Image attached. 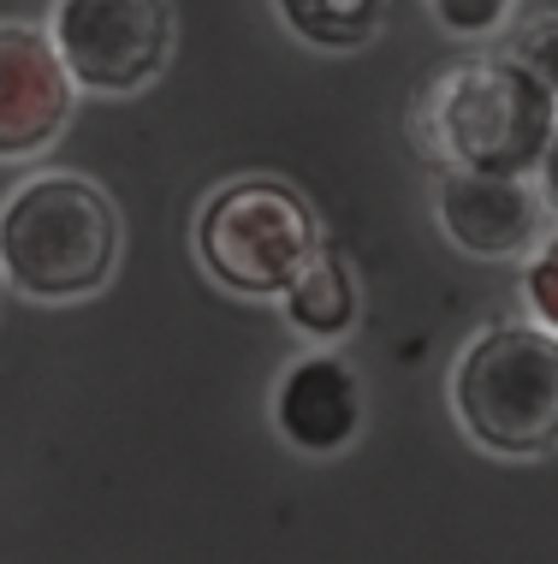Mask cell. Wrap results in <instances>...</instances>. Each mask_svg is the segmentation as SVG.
Returning <instances> with one entry per match:
<instances>
[{"label":"cell","instance_id":"obj_1","mask_svg":"<svg viewBox=\"0 0 558 564\" xmlns=\"http://www.w3.org/2000/svg\"><path fill=\"white\" fill-rule=\"evenodd\" d=\"M113 196L84 173H36L0 203V280L36 303L96 297L119 268Z\"/></svg>","mask_w":558,"mask_h":564},{"label":"cell","instance_id":"obj_2","mask_svg":"<svg viewBox=\"0 0 558 564\" xmlns=\"http://www.w3.org/2000/svg\"><path fill=\"white\" fill-rule=\"evenodd\" d=\"M558 101L523 59H463L422 96V143L446 173L529 178L552 143Z\"/></svg>","mask_w":558,"mask_h":564},{"label":"cell","instance_id":"obj_3","mask_svg":"<svg viewBox=\"0 0 558 564\" xmlns=\"http://www.w3.org/2000/svg\"><path fill=\"white\" fill-rule=\"evenodd\" d=\"M451 416L488 457L558 452V339L523 322L481 327L451 362Z\"/></svg>","mask_w":558,"mask_h":564},{"label":"cell","instance_id":"obj_4","mask_svg":"<svg viewBox=\"0 0 558 564\" xmlns=\"http://www.w3.org/2000/svg\"><path fill=\"white\" fill-rule=\"evenodd\" d=\"M321 256V215L267 173L226 178L196 208V262L238 297H285Z\"/></svg>","mask_w":558,"mask_h":564},{"label":"cell","instance_id":"obj_5","mask_svg":"<svg viewBox=\"0 0 558 564\" xmlns=\"http://www.w3.org/2000/svg\"><path fill=\"white\" fill-rule=\"evenodd\" d=\"M48 36L78 89L131 96L167 72L173 7L167 0H54Z\"/></svg>","mask_w":558,"mask_h":564},{"label":"cell","instance_id":"obj_6","mask_svg":"<svg viewBox=\"0 0 558 564\" xmlns=\"http://www.w3.org/2000/svg\"><path fill=\"white\" fill-rule=\"evenodd\" d=\"M78 108V84L66 78L54 36L42 24L0 19V161H30L59 143Z\"/></svg>","mask_w":558,"mask_h":564},{"label":"cell","instance_id":"obj_7","mask_svg":"<svg viewBox=\"0 0 558 564\" xmlns=\"http://www.w3.org/2000/svg\"><path fill=\"white\" fill-rule=\"evenodd\" d=\"M440 232L481 262L535 256L547 243V203L529 178H488V173H440L434 191Z\"/></svg>","mask_w":558,"mask_h":564},{"label":"cell","instance_id":"obj_8","mask_svg":"<svg viewBox=\"0 0 558 564\" xmlns=\"http://www.w3.org/2000/svg\"><path fill=\"white\" fill-rule=\"evenodd\" d=\"M274 429L292 452L333 457L363 434V387L357 369L333 350H309L274 387Z\"/></svg>","mask_w":558,"mask_h":564},{"label":"cell","instance_id":"obj_9","mask_svg":"<svg viewBox=\"0 0 558 564\" xmlns=\"http://www.w3.org/2000/svg\"><path fill=\"white\" fill-rule=\"evenodd\" d=\"M280 310H285V322H292L297 333L333 345V339H344V333L357 327V315H363V292H357V273L344 268V256L321 250V256H315V268L280 297Z\"/></svg>","mask_w":558,"mask_h":564},{"label":"cell","instance_id":"obj_10","mask_svg":"<svg viewBox=\"0 0 558 564\" xmlns=\"http://www.w3.org/2000/svg\"><path fill=\"white\" fill-rule=\"evenodd\" d=\"M309 48H363L386 24V0H274Z\"/></svg>","mask_w":558,"mask_h":564},{"label":"cell","instance_id":"obj_11","mask_svg":"<svg viewBox=\"0 0 558 564\" xmlns=\"http://www.w3.org/2000/svg\"><path fill=\"white\" fill-rule=\"evenodd\" d=\"M523 303H529L535 327H547L558 339V232H547V243L523 268Z\"/></svg>","mask_w":558,"mask_h":564},{"label":"cell","instance_id":"obj_12","mask_svg":"<svg viewBox=\"0 0 558 564\" xmlns=\"http://www.w3.org/2000/svg\"><path fill=\"white\" fill-rule=\"evenodd\" d=\"M517 0H428V12L440 19V30H451V36H493Z\"/></svg>","mask_w":558,"mask_h":564},{"label":"cell","instance_id":"obj_13","mask_svg":"<svg viewBox=\"0 0 558 564\" xmlns=\"http://www.w3.org/2000/svg\"><path fill=\"white\" fill-rule=\"evenodd\" d=\"M511 59H523V66L547 84V96L558 101V12H547V19H535L529 30H523L517 54H511Z\"/></svg>","mask_w":558,"mask_h":564},{"label":"cell","instance_id":"obj_14","mask_svg":"<svg viewBox=\"0 0 558 564\" xmlns=\"http://www.w3.org/2000/svg\"><path fill=\"white\" fill-rule=\"evenodd\" d=\"M540 203H547V215H558V126H552V143H547V155H540Z\"/></svg>","mask_w":558,"mask_h":564}]
</instances>
